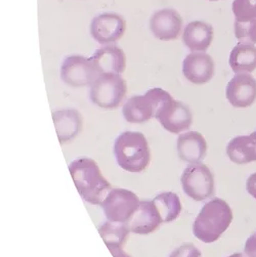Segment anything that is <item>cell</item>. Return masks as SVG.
<instances>
[{
  "label": "cell",
  "mask_w": 256,
  "mask_h": 257,
  "mask_svg": "<svg viewBox=\"0 0 256 257\" xmlns=\"http://www.w3.org/2000/svg\"><path fill=\"white\" fill-rule=\"evenodd\" d=\"M89 59L100 74H122L126 68V56L123 49L112 44L97 48Z\"/></svg>",
  "instance_id": "obj_16"
},
{
  "label": "cell",
  "mask_w": 256,
  "mask_h": 257,
  "mask_svg": "<svg viewBox=\"0 0 256 257\" xmlns=\"http://www.w3.org/2000/svg\"><path fill=\"white\" fill-rule=\"evenodd\" d=\"M172 96L168 91L159 87L151 88L144 95H134L127 99L122 108L123 117L130 123L147 122L155 118L160 108Z\"/></svg>",
  "instance_id": "obj_4"
},
{
  "label": "cell",
  "mask_w": 256,
  "mask_h": 257,
  "mask_svg": "<svg viewBox=\"0 0 256 257\" xmlns=\"http://www.w3.org/2000/svg\"><path fill=\"white\" fill-rule=\"evenodd\" d=\"M161 223L163 219L155 203L153 200H144L140 202L138 209L126 224L134 234L148 235L155 232Z\"/></svg>",
  "instance_id": "obj_14"
},
{
  "label": "cell",
  "mask_w": 256,
  "mask_h": 257,
  "mask_svg": "<svg viewBox=\"0 0 256 257\" xmlns=\"http://www.w3.org/2000/svg\"><path fill=\"white\" fill-rule=\"evenodd\" d=\"M127 92V85L121 74L104 73L90 85L89 96L98 108L114 110L120 106Z\"/></svg>",
  "instance_id": "obj_5"
},
{
  "label": "cell",
  "mask_w": 256,
  "mask_h": 257,
  "mask_svg": "<svg viewBox=\"0 0 256 257\" xmlns=\"http://www.w3.org/2000/svg\"><path fill=\"white\" fill-rule=\"evenodd\" d=\"M101 74L90 61L79 55L65 58L61 66V78L70 86L83 87L91 85Z\"/></svg>",
  "instance_id": "obj_8"
},
{
  "label": "cell",
  "mask_w": 256,
  "mask_h": 257,
  "mask_svg": "<svg viewBox=\"0 0 256 257\" xmlns=\"http://www.w3.org/2000/svg\"><path fill=\"white\" fill-rule=\"evenodd\" d=\"M225 94L234 108H248L256 100V80L250 73H237L227 83Z\"/></svg>",
  "instance_id": "obj_11"
},
{
  "label": "cell",
  "mask_w": 256,
  "mask_h": 257,
  "mask_svg": "<svg viewBox=\"0 0 256 257\" xmlns=\"http://www.w3.org/2000/svg\"><path fill=\"white\" fill-rule=\"evenodd\" d=\"M181 183L185 194L195 201H204L214 195V177L203 163L190 164L183 171Z\"/></svg>",
  "instance_id": "obj_6"
},
{
  "label": "cell",
  "mask_w": 256,
  "mask_h": 257,
  "mask_svg": "<svg viewBox=\"0 0 256 257\" xmlns=\"http://www.w3.org/2000/svg\"><path fill=\"white\" fill-rule=\"evenodd\" d=\"M183 18L173 9H163L154 13L150 19L152 34L161 41L174 40L181 34Z\"/></svg>",
  "instance_id": "obj_12"
},
{
  "label": "cell",
  "mask_w": 256,
  "mask_h": 257,
  "mask_svg": "<svg viewBox=\"0 0 256 257\" xmlns=\"http://www.w3.org/2000/svg\"><path fill=\"white\" fill-rule=\"evenodd\" d=\"M246 189L247 192L254 198L256 199V172L251 174L247 178V183H246Z\"/></svg>",
  "instance_id": "obj_27"
},
{
  "label": "cell",
  "mask_w": 256,
  "mask_h": 257,
  "mask_svg": "<svg viewBox=\"0 0 256 257\" xmlns=\"http://www.w3.org/2000/svg\"><path fill=\"white\" fill-rule=\"evenodd\" d=\"M233 221V211L222 199L205 203L193 224L194 236L203 243L217 241Z\"/></svg>",
  "instance_id": "obj_2"
},
{
  "label": "cell",
  "mask_w": 256,
  "mask_h": 257,
  "mask_svg": "<svg viewBox=\"0 0 256 257\" xmlns=\"http://www.w3.org/2000/svg\"><path fill=\"white\" fill-rule=\"evenodd\" d=\"M140 199L126 189H112L100 206L109 221L127 223L140 205Z\"/></svg>",
  "instance_id": "obj_7"
},
{
  "label": "cell",
  "mask_w": 256,
  "mask_h": 257,
  "mask_svg": "<svg viewBox=\"0 0 256 257\" xmlns=\"http://www.w3.org/2000/svg\"><path fill=\"white\" fill-rule=\"evenodd\" d=\"M244 254L246 257H256V232L247 239L244 247Z\"/></svg>",
  "instance_id": "obj_26"
},
{
  "label": "cell",
  "mask_w": 256,
  "mask_h": 257,
  "mask_svg": "<svg viewBox=\"0 0 256 257\" xmlns=\"http://www.w3.org/2000/svg\"><path fill=\"white\" fill-rule=\"evenodd\" d=\"M214 67V62L209 55L203 51H194L183 61V74L193 84H205L212 79Z\"/></svg>",
  "instance_id": "obj_13"
},
{
  "label": "cell",
  "mask_w": 256,
  "mask_h": 257,
  "mask_svg": "<svg viewBox=\"0 0 256 257\" xmlns=\"http://www.w3.org/2000/svg\"><path fill=\"white\" fill-rule=\"evenodd\" d=\"M176 151L181 160L190 164L200 163L206 156L207 143L200 133H184L177 139Z\"/></svg>",
  "instance_id": "obj_15"
},
{
  "label": "cell",
  "mask_w": 256,
  "mask_h": 257,
  "mask_svg": "<svg viewBox=\"0 0 256 257\" xmlns=\"http://www.w3.org/2000/svg\"><path fill=\"white\" fill-rule=\"evenodd\" d=\"M213 39V28L210 24L202 21L190 22L184 30L183 42L194 51H206Z\"/></svg>",
  "instance_id": "obj_18"
},
{
  "label": "cell",
  "mask_w": 256,
  "mask_h": 257,
  "mask_svg": "<svg viewBox=\"0 0 256 257\" xmlns=\"http://www.w3.org/2000/svg\"><path fill=\"white\" fill-rule=\"evenodd\" d=\"M232 10L236 21L247 22L256 19V0H234Z\"/></svg>",
  "instance_id": "obj_24"
},
{
  "label": "cell",
  "mask_w": 256,
  "mask_h": 257,
  "mask_svg": "<svg viewBox=\"0 0 256 257\" xmlns=\"http://www.w3.org/2000/svg\"><path fill=\"white\" fill-rule=\"evenodd\" d=\"M108 249L114 257H131L122 249V247H109Z\"/></svg>",
  "instance_id": "obj_28"
},
{
  "label": "cell",
  "mask_w": 256,
  "mask_h": 257,
  "mask_svg": "<svg viewBox=\"0 0 256 257\" xmlns=\"http://www.w3.org/2000/svg\"><path fill=\"white\" fill-rule=\"evenodd\" d=\"M69 171L82 199L92 205H100L112 190L97 163L90 158L81 157L72 161Z\"/></svg>",
  "instance_id": "obj_1"
},
{
  "label": "cell",
  "mask_w": 256,
  "mask_h": 257,
  "mask_svg": "<svg viewBox=\"0 0 256 257\" xmlns=\"http://www.w3.org/2000/svg\"><path fill=\"white\" fill-rule=\"evenodd\" d=\"M208 2H218V0H208Z\"/></svg>",
  "instance_id": "obj_30"
},
{
  "label": "cell",
  "mask_w": 256,
  "mask_h": 257,
  "mask_svg": "<svg viewBox=\"0 0 256 257\" xmlns=\"http://www.w3.org/2000/svg\"><path fill=\"white\" fill-rule=\"evenodd\" d=\"M228 64L236 74L252 73L256 69V47L254 44L239 42L230 51Z\"/></svg>",
  "instance_id": "obj_20"
},
{
  "label": "cell",
  "mask_w": 256,
  "mask_h": 257,
  "mask_svg": "<svg viewBox=\"0 0 256 257\" xmlns=\"http://www.w3.org/2000/svg\"><path fill=\"white\" fill-rule=\"evenodd\" d=\"M234 31L236 38L240 42L245 43H256V19L247 21V22H239L235 21Z\"/></svg>",
  "instance_id": "obj_23"
},
{
  "label": "cell",
  "mask_w": 256,
  "mask_h": 257,
  "mask_svg": "<svg viewBox=\"0 0 256 257\" xmlns=\"http://www.w3.org/2000/svg\"><path fill=\"white\" fill-rule=\"evenodd\" d=\"M114 155L123 170L140 173L151 162V151L146 137L139 132H124L114 143Z\"/></svg>",
  "instance_id": "obj_3"
},
{
  "label": "cell",
  "mask_w": 256,
  "mask_h": 257,
  "mask_svg": "<svg viewBox=\"0 0 256 257\" xmlns=\"http://www.w3.org/2000/svg\"><path fill=\"white\" fill-rule=\"evenodd\" d=\"M163 222L175 220L182 211V203L179 197L173 192H163L153 199Z\"/></svg>",
  "instance_id": "obj_22"
},
{
  "label": "cell",
  "mask_w": 256,
  "mask_h": 257,
  "mask_svg": "<svg viewBox=\"0 0 256 257\" xmlns=\"http://www.w3.org/2000/svg\"><path fill=\"white\" fill-rule=\"evenodd\" d=\"M53 120L61 144L72 142L82 131V116L75 109L56 111L53 113Z\"/></svg>",
  "instance_id": "obj_17"
},
{
  "label": "cell",
  "mask_w": 256,
  "mask_h": 257,
  "mask_svg": "<svg viewBox=\"0 0 256 257\" xmlns=\"http://www.w3.org/2000/svg\"><path fill=\"white\" fill-rule=\"evenodd\" d=\"M226 154L229 160L238 165L256 161V132L230 140L226 146Z\"/></svg>",
  "instance_id": "obj_19"
},
{
  "label": "cell",
  "mask_w": 256,
  "mask_h": 257,
  "mask_svg": "<svg viewBox=\"0 0 256 257\" xmlns=\"http://www.w3.org/2000/svg\"><path fill=\"white\" fill-rule=\"evenodd\" d=\"M98 233L106 243L107 247H123L128 235L130 227L126 223H119L107 220L98 226Z\"/></svg>",
  "instance_id": "obj_21"
},
{
  "label": "cell",
  "mask_w": 256,
  "mask_h": 257,
  "mask_svg": "<svg viewBox=\"0 0 256 257\" xmlns=\"http://www.w3.org/2000/svg\"><path fill=\"white\" fill-rule=\"evenodd\" d=\"M227 257H244V255L242 253H234L232 255H229Z\"/></svg>",
  "instance_id": "obj_29"
},
{
  "label": "cell",
  "mask_w": 256,
  "mask_h": 257,
  "mask_svg": "<svg viewBox=\"0 0 256 257\" xmlns=\"http://www.w3.org/2000/svg\"><path fill=\"white\" fill-rule=\"evenodd\" d=\"M126 30V22L118 14L102 13L95 16L90 24L91 37L101 45L120 40Z\"/></svg>",
  "instance_id": "obj_10"
},
{
  "label": "cell",
  "mask_w": 256,
  "mask_h": 257,
  "mask_svg": "<svg viewBox=\"0 0 256 257\" xmlns=\"http://www.w3.org/2000/svg\"><path fill=\"white\" fill-rule=\"evenodd\" d=\"M169 257H202V254L194 244L185 243L174 249Z\"/></svg>",
  "instance_id": "obj_25"
},
{
  "label": "cell",
  "mask_w": 256,
  "mask_h": 257,
  "mask_svg": "<svg viewBox=\"0 0 256 257\" xmlns=\"http://www.w3.org/2000/svg\"><path fill=\"white\" fill-rule=\"evenodd\" d=\"M155 118L165 131L173 135L185 133L193 123V114L189 106L173 97L160 108Z\"/></svg>",
  "instance_id": "obj_9"
}]
</instances>
